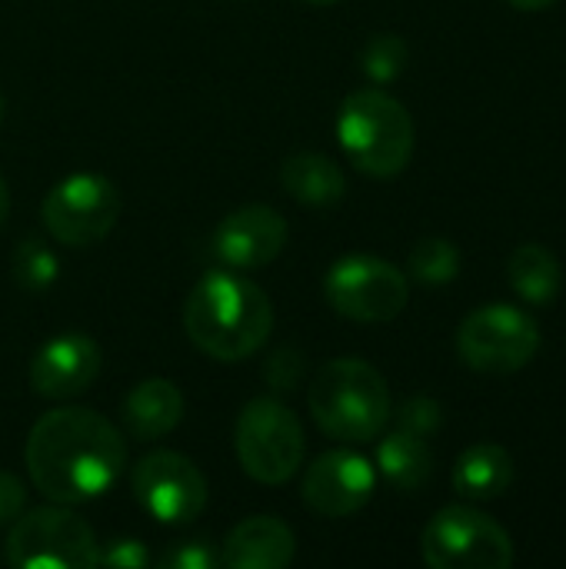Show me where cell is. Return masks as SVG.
Listing matches in <instances>:
<instances>
[{"label": "cell", "instance_id": "11", "mask_svg": "<svg viewBox=\"0 0 566 569\" xmlns=\"http://www.w3.org/2000/svg\"><path fill=\"white\" fill-rule=\"evenodd\" d=\"M133 497L137 503L167 527L193 523L207 507V477L197 463L173 450H157L143 457L133 470Z\"/></svg>", "mask_w": 566, "mask_h": 569}, {"label": "cell", "instance_id": "12", "mask_svg": "<svg viewBox=\"0 0 566 569\" xmlns=\"http://www.w3.org/2000/svg\"><path fill=\"white\" fill-rule=\"evenodd\" d=\"M377 490V470L367 457L354 453V450H330L320 453L307 473H304V503L330 520H344L354 517L357 510H364L370 503Z\"/></svg>", "mask_w": 566, "mask_h": 569}, {"label": "cell", "instance_id": "28", "mask_svg": "<svg viewBox=\"0 0 566 569\" xmlns=\"http://www.w3.org/2000/svg\"><path fill=\"white\" fill-rule=\"evenodd\" d=\"M23 507H27V487L13 473L0 470V527H10L23 513Z\"/></svg>", "mask_w": 566, "mask_h": 569}, {"label": "cell", "instance_id": "6", "mask_svg": "<svg viewBox=\"0 0 566 569\" xmlns=\"http://www.w3.org/2000/svg\"><path fill=\"white\" fill-rule=\"evenodd\" d=\"M97 537L83 517L63 503L23 510L3 543V560L13 569H93Z\"/></svg>", "mask_w": 566, "mask_h": 569}, {"label": "cell", "instance_id": "23", "mask_svg": "<svg viewBox=\"0 0 566 569\" xmlns=\"http://www.w3.org/2000/svg\"><path fill=\"white\" fill-rule=\"evenodd\" d=\"M410 60V47L397 33H374L360 50V70L374 83H394Z\"/></svg>", "mask_w": 566, "mask_h": 569}, {"label": "cell", "instance_id": "15", "mask_svg": "<svg viewBox=\"0 0 566 569\" xmlns=\"http://www.w3.org/2000/svg\"><path fill=\"white\" fill-rule=\"evenodd\" d=\"M294 557L297 537L277 517L240 520L220 547V563L227 569H284Z\"/></svg>", "mask_w": 566, "mask_h": 569}, {"label": "cell", "instance_id": "3", "mask_svg": "<svg viewBox=\"0 0 566 569\" xmlns=\"http://www.w3.org/2000/svg\"><path fill=\"white\" fill-rule=\"evenodd\" d=\"M314 423L340 443H370L390 423V390L377 367L337 357L320 367L307 390Z\"/></svg>", "mask_w": 566, "mask_h": 569}, {"label": "cell", "instance_id": "16", "mask_svg": "<svg viewBox=\"0 0 566 569\" xmlns=\"http://www.w3.org/2000/svg\"><path fill=\"white\" fill-rule=\"evenodd\" d=\"M180 420H183V393L177 390V383L163 377H150L137 383L123 400V427L140 443L167 437L170 430H177Z\"/></svg>", "mask_w": 566, "mask_h": 569}, {"label": "cell", "instance_id": "22", "mask_svg": "<svg viewBox=\"0 0 566 569\" xmlns=\"http://www.w3.org/2000/svg\"><path fill=\"white\" fill-rule=\"evenodd\" d=\"M10 277H13V283H17L20 290L40 293V290H47V287L57 283V277H60V260H57V253H53L43 240L30 237V240H20V243L13 247Z\"/></svg>", "mask_w": 566, "mask_h": 569}, {"label": "cell", "instance_id": "20", "mask_svg": "<svg viewBox=\"0 0 566 569\" xmlns=\"http://www.w3.org/2000/svg\"><path fill=\"white\" fill-rule=\"evenodd\" d=\"M507 277H510L514 293L527 303H537V307H550L560 293V283H564L560 260L544 243L517 247L510 253Z\"/></svg>", "mask_w": 566, "mask_h": 569}, {"label": "cell", "instance_id": "21", "mask_svg": "<svg viewBox=\"0 0 566 569\" xmlns=\"http://www.w3.org/2000/svg\"><path fill=\"white\" fill-rule=\"evenodd\" d=\"M460 250L457 243L444 240V237H424L414 243L410 257H407V277H414L424 287H447L460 277Z\"/></svg>", "mask_w": 566, "mask_h": 569}, {"label": "cell", "instance_id": "2", "mask_svg": "<svg viewBox=\"0 0 566 569\" xmlns=\"http://www.w3.org/2000/svg\"><path fill=\"white\" fill-rule=\"evenodd\" d=\"M183 330L210 360L237 363L270 340L274 303L254 280L234 270H210L183 303Z\"/></svg>", "mask_w": 566, "mask_h": 569}, {"label": "cell", "instance_id": "24", "mask_svg": "<svg viewBox=\"0 0 566 569\" xmlns=\"http://www.w3.org/2000/svg\"><path fill=\"white\" fill-rule=\"evenodd\" d=\"M397 427L410 430L417 437H434L444 427V407L430 397H410L407 403L397 407Z\"/></svg>", "mask_w": 566, "mask_h": 569}, {"label": "cell", "instance_id": "14", "mask_svg": "<svg viewBox=\"0 0 566 569\" xmlns=\"http://www.w3.org/2000/svg\"><path fill=\"white\" fill-rule=\"evenodd\" d=\"M290 227L267 203H247L227 213L214 230V253L230 270H257L274 263L287 247Z\"/></svg>", "mask_w": 566, "mask_h": 569}, {"label": "cell", "instance_id": "19", "mask_svg": "<svg viewBox=\"0 0 566 569\" xmlns=\"http://www.w3.org/2000/svg\"><path fill=\"white\" fill-rule=\"evenodd\" d=\"M377 470L400 493H417L434 477V450L427 437L397 427L377 443Z\"/></svg>", "mask_w": 566, "mask_h": 569}, {"label": "cell", "instance_id": "5", "mask_svg": "<svg viewBox=\"0 0 566 569\" xmlns=\"http://www.w3.org/2000/svg\"><path fill=\"white\" fill-rule=\"evenodd\" d=\"M234 450L240 470L250 480L264 487H280L294 480L304 463V450H307L304 427L287 403L274 397H260L240 410L234 430Z\"/></svg>", "mask_w": 566, "mask_h": 569}, {"label": "cell", "instance_id": "26", "mask_svg": "<svg viewBox=\"0 0 566 569\" xmlns=\"http://www.w3.org/2000/svg\"><path fill=\"white\" fill-rule=\"evenodd\" d=\"M153 563L147 547L140 540H110V543H100L97 547V567H110V569H147Z\"/></svg>", "mask_w": 566, "mask_h": 569}, {"label": "cell", "instance_id": "10", "mask_svg": "<svg viewBox=\"0 0 566 569\" xmlns=\"http://www.w3.org/2000/svg\"><path fill=\"white\" fill-rule=\"evenodd\" d=\"M47 233L63 247H93L120 220V190L100 173H70L40 203Z\"/></svg>", "mask_w": 566, "mask_h": 569}, {"label": "cell", "instance_id": "1", "mask_svg": "<svg viewBox=\"0 0 566 569\" xmlns=\"http://www.w3.org/2000/svg\"><path fill=\"white\" fill-rule=\"evenodd\" d=\"M30 483L50 503H87L103 497L127 467V443L120 430L83 407H60L43 413L23 447Z\"/></svg>", "mask_w": 566, "mask_h": 569}, {"label": "cell", "instance_id": "29", "mask_svg": "<svg viewBox=\"0 0 566 569\" xmlns=\"http://www.w3.org/2000/svg\"><path fill=\"white\" fill-rule=\"evenodd\" d=\"M510 7H517V10H530V13H537V10H547V7H554L557 0H507Z\"/></svg>", "mask_w": 566, "mask_h": 569}, {"label": "cell", "instance_id": "30", "mask_svg": "<svg viewBox=\"0 0 566 569\" xmlns=\"http://www.w3.org/2000/svg\"><path fill=\"white\" fill-rule=\"evenodd\" d=\"M7 217H10V190H7V180L0 177V227L7 223Z\"/></svg>", "mask_w": 566, "mask_h": 569}, {"label": "cell", "instance_id": "13", "mask_svg": "<svg viewBox=\"0 0 566 569\" xmlns=\"http://www.w3.org/2000/svg\"><path fill=\"white\" fill-rule=\"evenodd\" d=\"M100 367H103L100 343L87 333L67 330L47 340L33 353L27 380L30 390L43 400H70L93 387Z\"/></svg>", "mask_w": 566, "mask_h": 569}, {"label": "cell", "instance_id": "31", "mask_svg": "<svg viewBox=\"0 0 566 569\" xmlns=\"http://www.w3.org/2000/svg\"><path fill=\"white\" fill-rule=\"evenodd\" d=\"M304 3H314V7H330V3H340V0H304Z\"/></svg>", "mask_w": 566, "mask_h": 569}, {"label": "cell", "instance_id": "25", "mask_svg": "<svg viewBox=\"0 0 566 569\" xmlns=\"http://www.w3.org/2000/svg\"><path fill=\"white\" fill-rule=\"evenodd\" d=\"M160 567L163 569H217L220 563V550L210 540H180L170 550L160 553Z\"/></svg>", "mask_w": 566, "mask_h": 569}, {"label": "cell", "instance_id": "8", "mask_svg": "<svg viewBox=\"0 0 566 569\" xmlns=\"http://www.w3.org/2000/svg\"><path fill=\"white\" fill-rule=\"evenodd\" d=\"M327 303L357 323H390L410 300V280L390 260L370 253H350L327 270Z\"/></svg>", "mask_w": 566, "mask_h": 569}, {"label": "cell", "instance_id": "9", "mask_svg": "<svg viewBox=\"0 0 566 569\" xmlns=\"http://www.w3.org/2000/svg\"><path fill=\"white\" fill-rule=\"evenodd\" d=\"M540 350V327L530 313L510 303L474 310L457 330V353L477 373H517Z\"/></svg>", "mask_w": 566, "mask_h": 569}, {"label": "cell", "instance_id": "18", "mask_svg": "<svg viewBox=\"0 0 566 569\" xmlns=\"http://www.w3.org/2000/svg\"><path fill=\"white\" fill-rule=\"evenodd\" d=\"M514 457L497 443H477L464 450L454 463V490L464 500H497L514 487Z\"/></svg>", "mask_w": 566, "mask_h": 569}, {"label": "cell", "instance_id": "17", "mask_svg": "<svg viewBox=\"0 0 566 569\" xmlns=\"http://www.w3.org/2000/svg\"><path fill=\"white\" fill-rule=\"evenodd\" d=\"M280 183L297 203L314 207V210L337 207L347 193L344 170L327 153H314V150L287 157L280 167Z\"/></svg>", "mask_w": 566, "mask_h": 569}, {"label": "cell", "instance_id": "4", "mask_svg": "<svg viewBox=\"0 0 566 569\" xmlns=\"http://www.w3.org/2000/svg\"><path fill=\"white\" fill-rule=\"evenodd\" d=\"M337 140L360 173L390 180L407 170L414 157L417 130L410 110L397 97L367 87V90H354L340 103Z\"/></svg>", "mask_w": 566, "mask_h": 569}, {"label": "cell", "instance_id": "27", "mask_svg": "<svg viewBox=\"0 0 566 569\" xmlns=\"http://www.w3.org/2000/svg\"><path fill=\"white\" fill-rule=\"evenodd\" d=\"M264 377L274 390H294L304 380V353L284 347L274 357H267L264 363Z\"/></svg>", "mask_w": 566, "mask_h": 569}, {"label": "cell", "instance_id": "7", "mask_svg": "<svg viewBox=\"0 0 566 569\" xmlns=\"http://www.w3.org/2000/svg\"><path fill=\"white\" fill-rule=\"evenodd\" d=\"M424 563L434 569H510L514 540L474 507H444L420 537Z\"/></svg>", "mask_w": 566, "mask_h": 569}, {"label": "cell", "instance_id": "32", "mask_svg": "<svg viewBox=\"0 0 566 569\" xmlns=\"http://www.w3.org/2000/svg\"><path fill=\"white\" fill-rule=\"evenodd\" d=\"M0 123H3V93H0Z\"/></svg>", "mask_w": 566, "mask_h": 569}]
</instances>
